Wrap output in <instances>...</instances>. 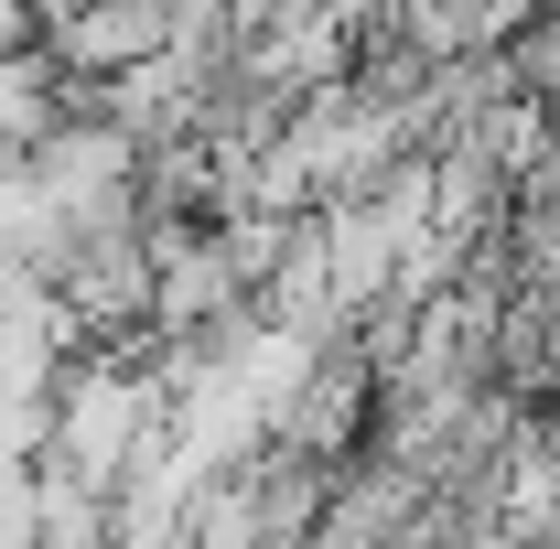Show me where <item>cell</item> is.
Here are the masks:
<instances>
[{"instance_id": "1", "label": "cell", "mask_w": 560, "mask_h": 549, "mask_svg": "<svg viewBox=\"0 0 560 549\" xmlns=\"http://www.w3.org/2000/svg\"><path fill=\"white\" fill-rule=\"evenodd\" d=\"M44 44H55L75 75H119V66H140V55L173 44V0H75Z\"/></svg>"}]
</instances>
